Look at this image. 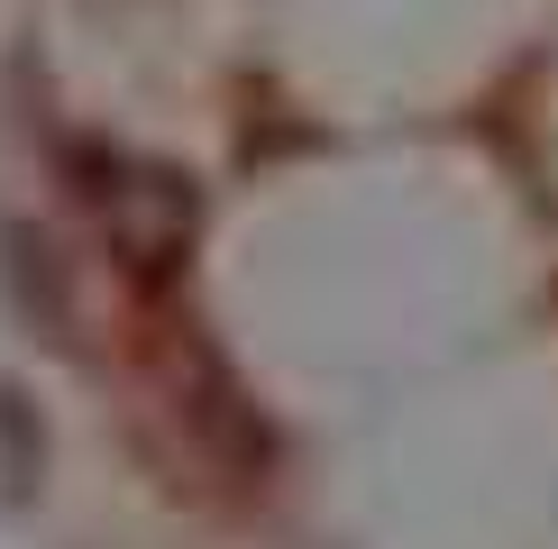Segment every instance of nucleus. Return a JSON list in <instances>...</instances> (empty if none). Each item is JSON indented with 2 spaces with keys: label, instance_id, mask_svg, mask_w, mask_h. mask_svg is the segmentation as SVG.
Listing matches in <instances>:
<instances>
[{
  "label": "nucleus",
  "instance_id": "2",
  "mask_svg": "<svg viewBox=\"0 0 558 549\" xmlns=\"http://www.w3.org/2000/svg\"><path fill=\"white\" fill-rule=\"evenodd\" d=\"M37 467H46V430H37L28 394H19V385H0V495H28Z\"/></svg>",
  "mask_w": 558,
  "mask_h": 549
},
{
  "label": "nucleus",
  "instance_id": "1",
  "mask_svg": "<svg viewBox=\"0 0 558 549\" xmlns=\"http://www.w3.org/2000/svg\"><path fill=\"white\" fill-rule=\"evenodd\" d=\"M110 239L129 247V266L174 274L183 247H193V183L166 166H120V183H110Z\"/></svg>",
  "mask_w": 558,
  "mask_h": 549
}]
</instances>
